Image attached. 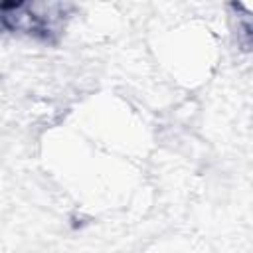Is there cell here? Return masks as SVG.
Returning <instances> with one entry per match:
<instances>
[{
  "label": "cell",
  "instance_id": "cell-1",
  "mask_svg": "<svg viewBox=\"0 0 253 253\" xmlns=\"http://www.w3.org/2000/svg\"><path fill=\"white\" fill-rule=\"evenodd\" d=\"M231 8L237 14V24L243 34V40L249 47H253V2H237Z\"/></svg>",
  "mask_w": 253,
  "mask_h": 253
}]
</instances>
